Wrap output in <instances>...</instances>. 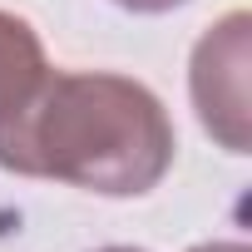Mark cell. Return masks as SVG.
Wrapping results in <instances>:
<instances>
[{
  "label": "cell",
  "mask_w": 252,
  "mask_h": 252,
  "mask_svg": "<svg viewBox=\"0 0 252 252\" xmlns=\"http://www.w3.org/2000/svg\"><path fill=\"white\" fill-rule=\"evenodd\" d=\"M173 149V119L149 84L109 69H55L30 129V178L144 198L168 178Z\"/></svg>",
  "instance_id": "6da1fadb"
},
{
  "label": "cell",
  "mask_w": 252,
  "mask_h": 252,
  "mask_svg": "<svg viewBox=\"0 0 252 252\" xmlns=\"http://www.w3.org/2000/svg\"><path fill=\"white\" fill-rule=\"evenodd\" d=\"M247 74H252V15L247 10H227L218 25H208L198 35L193 60H188V94H193L198 124L227 154H247L252 149Z\"/></svg>",
  "instance_id": "7a4b0ae2"
},
{
  "label": "cell",
  "mask_w": 252,
  "mask_h": 252,
  "mask_svg": "<svg viewBox=\"0 0 252 252\" xmlns=\"http://www.w3.org/2000/svg\"><path fill=\"white\" fill-rule=\"evenodd\" d=\"M55 79V64L40 45V30L0 10V168L30 178V129L45 104V89Z\"/></svg>",
  "instance_id": "3957f363"
},
{
  "label": "cell",
  "mask_w": 252,
  "mask_h": 252,
  "mask_svg": "<svg viewBox=\"0 0 252 252\" xmlns=\"http://www.w3.org/2000/svg\"><path fill=\"white\" fill-rule=\"evenodd\" d=\"M119 10H134V15H168L178 5H188V0H114Z\"/></svg>",
  "instance_id": "277c9868"
},
{
  "label": "cell",
  "mask_w": 252,
  "mask_h": 252,
  "mask_svg": "<svg viewBox=\"0 0 252 252\" xmlns=\"http://www.w3.org/2000/svg\"><path fill=\"white\" fill-rule=\"evenodd\" d=\"M188 252H252V247H247V242L222 237V242H198V247H188Z\"/></svg>",
  "instance_id": "5b68a950"
},
{
  "label": "cell",
  "mask_w": 252,
  "mask_h": 252,
  "mask_svg": "<svg viewBox=\"0 0 252 252\" xmlns=\"http://www.w3.org/2000/svg\"><path fill=\"white\" fill-rule=\"evenodd\" d=\"M99 252H144V247H99Z\"/></svg>",
  "instance_id": "8992f818"
}]
</instances>
